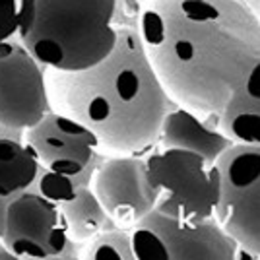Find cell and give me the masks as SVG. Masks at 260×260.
<instances>
[{
  "mask_svg": "<svg viewBox=\"0 0 260 260\" xmlns=\"http://www.w3.org/2000/svg\"><path fill=\"white\" fill-rule=\"evenodd\" d=\"M148 179L157 192L155 208L167 216L202 221L216 217L221 200L217 163L181 148H161L146 157Z\"/></svg>",
  "mask_w": 260,
  "mask_h": 260,
  "instance_id": "4",
  "label": "cell"
},
{
  "mask_svg": "<svg viewBox=\"0 0 260 260\" xmlns=\"http://www.w3.org/2000/svg\"><path fill=\"white\" fill-rule=\"evenodd\" d=\"M25 144L31 148L41 167L70 177L84 173L87 167L107 157L93 130L53 109L25 130Z\"/></svg>",
  "mask_w": 260,
  "mask_h": 260,
  "instance_id": "8",
  "label": "cell"
},
{
  "mask_svg": "<svg viewBox=\"0 0 260 260\" xmlns=\"http://www.w3.org/2000/svg\"><path fill=\"white\" fill-rule=\"evenodd\" d=\"M219 126L235 144L260 146V62L231 93L219 113Z\"/></svg>",
  "mask_w": 260,
  "mask_h": 260,
  "instance_id": "12",
  "label": "cell"
},
{
  "mask_svg": "<svg viewBox=\"0 0 260 260\" xmlns=\"http://www.w3.org/2000/svg\"><path fill=\"white\" fill-rule=\"evenodd\" d=\"M117 0H20L18 39L45 66L84 70L117 43Z\"/></svg>",
  "mask_w": 260,
  "mask_h": 260,
  "instance_id": "3",
  "label": "cell"
},
{
  "mask_svg": "<svg viewBox=\"0 0 260 260\" xmlns=\"http://www.w3.org/2000/svg\"><path fill=\"white\" fill-rule=\"evenodd\" d=\"M60 216L68 237L86 243L113 221L91 186H82L70 200L60 202Z\"/></svg>",
  "mask_w": 260,
  "mask_h": 260,
  "instance_id": "14",
  "label": "cell"
},
{
  "mask_svg": "<svg viewBox=\"0 0 260 260\" xmlns=\"http://www.w3.org/2000/svg\"><path fill=\"white\" fill-rule=\"evenodd\" d=\"M91 188L119 228L132 229L157 204L142 155H109L98 167Z\"/></svg>",
  "mask_w": 260,
  "mask_h": 260,
  "instance_id": "10",
  "label": "cell"
},
{
  "mask_svg": "<svg viewBox=\"0 0 260 260\" xmlns=\"http://www.w3.org/2000/svg\"><path fill=\"white\" fill-rule=\"evenodd\" d=\"M82 258H89V260L136 258L134 256V249H132V231L126 228H113V229L99 231L95 237L86 241Z\"/></svg>",
  "mask_w": 260,
  "mask_h": 260,
  "instance_id": "16",
  "label": "cell"
},
{
  "mask_svg": "<svg viewBox=\"0 0 260 260\" xmlns=\"http://www.w3.org/2000/svg\"><path fill=\"white\" fill-rule=\"evenodd\" d=\"M45 70L20 41L0 43V126L27 130L51 111Z\"/></svg>",
  "mask_w": 260,
  "mask_h": 260,
  "instance_id": "7",
  "label": "cell"
},
{
  "mask_svg": "<svg viewBox=\"0 0 260 260\" xmlns=\"http://www.w3.org/2000/svg\"><path fill=\"white\" fill-rule=\"evenodd\" d=\"M101 163L87 167L84 173L74 175V177L54 173V171H49V169L41 167V171H39L37 179H35V190L41 192L45 198L53 200L54 204L66 202V200H70L72 196L76 194L82 186H91L95 171H98V167Z\"/></svg>",
  "mask_w": 260,
  "mask_h": 260,
  "instance_id": "15",
  "label": "cell"
},
{
  "mask_svg": "<svg viewBox=\"0 0 260 260\" xmlns=\"http://www.w3.org/2000/svg\"><path fill=\"white\" fill-rule=\"evenodd\" d=\"M142 12L144 10H140L138 0H117L113 23H115V27H132V29H138L140 27Z\"/></svg>",
  "mask_w": 260,
  "mask_h": 260,
  "instance_id": "18",
  "label": "cell"
},
{
  "mask_svg": "<svg viewBox=\"0 0 260 260\" xmlns=\"http://www.w3.org/2000/svg\"><path fill=\"white\" fill-rule=\"evenodd\" d=\"M66 241L68 233L60 208L53 200L29 188L8 202L0 243L16 258H58Z\"/></svg>",
  "mask_w": 260,
  "mask_h": 260,
  "instance_id": "9",
  "label": "cell"
},
{
  "mask_svg": "<svg viewBox=\"0 0 260 260\" xmlns=\"http://www.w3.org/2000/svg\"><path fill=\"white\" fill-rule=\"evenodd\" d=\"M53 111L84 122L109 155H144L159 144L165 115L177 107L144 49L138 29L117 27V43L84 70L47 68Z\"/></svg>",
  "mask_w": 260,
  "mask_h": 260,
  "instance_id": "2",
  "label": "cell"
},
{
  "mask_svg": "<svg viewBox=\"0 0 260 260\" xmlns=\"http://www.w3.org/2000/svg\"><path fill=\"white\" fill-rule=\"evenodd\" d=\"M138 31L177 105L221 113L260 62V20L243 0H152Z\"/></svg>",
  "mask_w": 260,
  "mask_h": 260,
  "instance_id": "1",
  "label": "cell"
},
{
  "mask_svg": "<svg viewBox=\"0 0 260 260\" xmlns=\"http://www.w3.org/2000/svg\"><path fill=\"white\" fill-rule=\"evenodd\" d=\"M6 208H8V202L0 196V239H2V233H4V225H6Z\"/></svg>",
  "mask_w": 260,
  "mask_h": 260,
  "instance_id": "19",
  "label": "cell"
},
{
  "mask_svg": "<svg viewBox=\"0 0 260 260\" xmlns=\"http://www.w3.org/2000/svg\"><path fill=\"white\" fill-rule=\"evenodd\" d=\"M20 27V0H0V43L10 41Z\"/></svg>",
  "mask_w": 260,
  "mask_h": 260,
  "instance_id": "17",
  "label": "cell"
},
{
  "mask_svg": "<svg viewBox=\"0 0 260 260\" xmlns=\"http://www.w3.org/2000/svg\"><path fill=\"white\" fill-rule=\"evenodd\" d=\"M41 171V163L27 144L0 134V196L12 198L29 190Z\"/></svg>",
  "mask_w": 260,
  "mask_h": 260,
  "instance_id": "13",
  "label": "cell"
},
{
  "mask_svg": "<svg viewBox=\"0 0 260 260\" xmlns=\"http://www.w3.org/2000/svg\"><path fill=\"white\" fill-rule=\"evenodd\" d=\"M216 163L221 173L216 217L239 247L260 256V146L233 144Z\"/></svg>",
  "mask_w": 260,
  "mask_h": 260,
  "instance_id": "6",
  "label": "cell"
},
{
  "mask_svg": "<svg viewBox=\"0 0 260 260\" xmlns=\"http://www.w3.org/2000/svg\"><path fill=\"white\" fill-rule=\"evenodd\" d=\"M159 144L194 152L216 163L235 142L219 126V113H198L177 105L163 119Z\"/></svg>",
  "mask_w": 260,
  "mask_h": 260,
  "instance_id": "11",
  "label": "cell"
},
{
  "mask_svg": "<svg viewBox=\"0 0 260 260\" xmlns=\"http://www.w3.org/2000/svg\"><path fill=\"white\" fill-rule=\"evenodd\" d=\"M130 231L138 260H233L239 252V243L217 217L186 221L153 208Z\"/></svg>",
  "mask_w": 260,
  "mask_h": 260,
  "instance_id": "5",
  "label": "cell"
}]
</instances>
